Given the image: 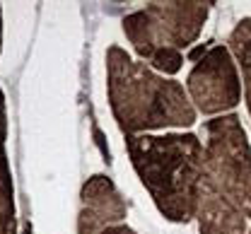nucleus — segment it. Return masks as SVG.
Segmentation results:
<instances>
[{
	"label": "nucleus",
	"instance_id": "ddd939ff",
	"mask_svg": "<svg viewBox=\"0 0 251 234\" xmlns=\"http://www.w3.org/2000/svg\"><path fill=\"white\" fill-rule=\"evenodd\" d=\"M247 234H251V230H249V232H247Z\"/></svg>",
	"mask_w": 251,
	"mask_h": 234
},
{
	"label": "nucleus",
	"instance_id": "7ed1b4c3",
	"mask_svg": "<svg viewBox=\"0 0 251 234\" xmlns=\"http://www.w3.org/2000/svg\"><path fill=\"white\" fill-rule=\"evenodd\" d=\"M203 150V179L251 217V145L239 116L208 121Z\"/></svg>",
	"mask_w": 251,
	"mask_h": 234
},
{
	"label": "nucleus",
	"instance_id": "1a4fd4ad",
	"mask_svg": "<svg viewBox=\"0 0 251 234\" xmlns=\"http://www.w3.org/2000/svg\"><path fill=\"white\" fill-rule=\"evenodd\" d=\"M229 51L242 68V80H244V97H247V109L251 116V20H242L232 34H229Z\"/></svg>",
	"mask_w": 251,
	"mask_h": 234
},
{
	"label": "nucleus",
	"instance_id": "f257e3e1",
	"mask_svg": "<svg viewBox=\"0 0 251 234\" xmlns=\"http://www.w3.org/2000/svg\"><path fill=\"white\" fill-rule=\"evenodd\" d=\"M109 101L126 135L159 128H184L196 121V106L176 82L157 75L143 61H133L121 46L106 51Z\"/></svg>",
	"mask_w": 251,
	"mask_h": 234
},
{
	"label": "nucleus",
	"instance_id": "f8f14e48",
	"mask_svg": "<svg viewBox=\"0 0 251 234\" xmlns=\"http://www.w3.org/2000/svg\"><path fill=\"white\" fill-rule=\"evenodd\" d=\"M25 234H29V227H27V230H25Z\"/></svg>",
	"mask_w": 251,
	"mask_h": 234
},
{
	"label": "nucleus",
	"instance_id": "9d476101",
	"mask_svg": "<svg viewBox=\"0 0 251 234\" xmlns=\"http://www.w3.org/2000/svg\"><path fill=\"white\" fill-rule=\"evenodd\" d=\"M99 234H135L128 225H111V227H106V230H101Z\"/></svg>",
	"mask_w": 251,
	"mask_h": 234
},
{
	"label": "nucleus",
	"instance_id": "0eeeda50",
	"mask_svg": "<svg viewBox=\"0 0 251 234\" xmlns=\"http://www.w3.org/2000/svg\"><path fill=\"white\" fill-rule=\"evenodd\" d=\"M196 220L201 234H247V215L201 176L196 196Z\"/></svg>",
	"mask_w": 251,
	"mask_h": 234
},
{
	"label": "nucleus",
	"instance_id": "39448f33",
	"mask_svg": "<svg viewBox=\"0 0 251 234\" xmlns=\"http://www.w3.org/2000/svg\"><path fill=\"white\" fill-rule=\"evenodd\" d=\"M188 97L203 114H225L242 99V82L237 72V61L227 46H210L203 58L196 61L186 80Z\"/></svg>",
	"mask_w": 251,
	"mask_h": 234
},
{
	"label": "nucleus",
	"instance_id": "423d86ee",
	"mask_svg": "<svg viewBox=\"0 0 251 234\" xmlns=\"http://www.w3.org/2000/svg\"><path fill=\"white\" fill-rule=\"evenodd\" d=\"M126 201L116 191L114 181L104 174H94L82 186V208L77 217V234H99L111 225L126 220Z\"/></svg>",
	"mask_w": 251,
	"mask_h": 234
},
{
	"label": "nucleus",
	"instance_id": "9b49d317",
	"mask_svg": "<svg viewBox=\"0 0 251 234\" xmlns=\"http://www.w3.org/2000/svg\"><path fill=\"white\" fill-rule=\"evenodd\" d=\"M0 44H2V17H0Z\"/></svg>",
	"mask_w": 251,
	"mask_h": 234
},
{
	"label": "nucleus",
	"instance_id": "6e6552de",
	"mask_svg": "<svg viewBox=\"0 0 251 234\" xmlns=\"http://www.w3.org/2000/svg\"><path fill=\"white\" fill-rule=\"evenodd\" d=\"M5 138H7V118H5V97L0 90V234H17L15 191H12L10 162L5 155Z\"/></svg>",
	"mask_w": 251,
	"mask_h": 234
},
{
	"label": "nucleus",
	"instance_id": "f03ea898",
	"mask_svg": "<svg viewBox=\"0 0 251 234\" xmlns=\"http://www.w3.org/2000/svg\"><path fill=\"white\" fill-rule=\"evenodd\" d=\"M126 147L157 210L172 222L193 220L205 155L198 135H126Z\"/></svg>",
	"mask_w": 251,
	"mask_h": 234
},
{
	"label": "nucleus",
	"instance_id": "20e7f679",
	"mask_svg": "<svg viewBox=\"0 0 251 234\" xmlns=\"http://www.w3.org/2000/svg\"><path fill=\"white\" fill-rule=\"evenodd\" d=\"M213 2H148L124 17V34L143 61H152L162 51L191 46L208 20Z\"/></svg>",
	"mask_w": 251,
	"mask_h": 234
}]
</instances>
